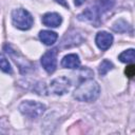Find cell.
<instances>
[{
  "instance_id": "obj_1",
  "label": "cell",
  "mask_w": 135,
  "mask_h": 135,
  "mask_svg": "<svg viewBox=\"0 0 135 135\" xmlns=\"http://www.w3.org/2000/svg\"><path fill=\"white\" fill-rule=\"evenodd\" d=\"M113 5L114 0H96V2L92 6H89L78 16V19L97 24L99 22V18L104 13L109 12L113 7Z\"/></svg>"
},
{
  "instance_id": "obj_2",
  "label": "cell",
  "mask_w": 135,
  "mask_h": 135,
  "mask_svg": "<svg viewBox=\"0 0 135 135\" xmlns=\"http://www.w3.org/2000/svg\"><path fill=\"white\" fill-rule=\"evenodd\" d=\"M100 94L99 84L93 79L83 80L74 91V97L79 101L92 102L98 98Z\"/></svg>"
},
{
  "instance_id": "obj_3",
  "label": "cell",
  "mask_w": 135,
  "mask_h": 135,
  "mask_svg": "<svg viewBox=\"0 0 135 135\" xmlns=\"http://www.w3.org/2000/svg\"><path fill=\"white\" fill-rule=\"evenodd\" d=\"M12 21L13 24L22 31L30 30L33 25L34 19L32 15L24 8H16L12 12Z\"/></svg>"
},
{
  "instance_id": "obj_4",
  "label": "cell",
  "mask_w": 135,
  "mask_h": 135,
  "mask_svg": "<svg viewBox=\"0 0 135 135\" xmlns=\"http://www.w3.org/2000/svg\"><path fill=\"white\" fill-rule=\"evenodd\" d=\"M19 111L26 117L28 118H38L40 117L44 111H45V105L42 104L41 102L38 101H33V100H25L22 101L19 105Z\"/></svg>"
},
{
  "instance_id": "obj_5",
  "label": "cell",
  "mask_w": 135,
  "mask_h": 135,
  "mask_svg": "<svg viewBox=\"0 0 135 135\" xmlns=\"http://www.w3.org/2000/svg\"><path fill=\"white\" fill-rule=\"evenodd\" d=\"M4 50L6 51V53L12 57V59L15 61V63L19 66V70L22 74L27 73L28 71H31L32 69V63L25 59V57H23L18 51H16L15 49H13L11 45H5Z\"/></svg>"
},
{
  "instance_id": "obj_6",
  "label": "cell",
  "mask_w": 135,
  "mask_h": 135,
  "mask_svg": "<svg viewBox=\"0 0 135 135\" xmlns=\"http://www.w3.org/2000/svg\"><path fill=\"white\" fill-rule=\"evenodd\" d=\"M70 86H71V81L66 77L60 76L51 81L50 91L55 95H63L70 90Z\"/></svg>"
},
{
  "instance_id": "obj_7",
  "label": "cell",
  "mask_w": 135,
  "mask_h": 135,
  "mask_svg": "<svg viewBox=\"0 0 135 135\" xmlns=\"http://www.w3.org/2000/svg\"><path fill=\"white\" fill-rule=\"evenodd\" d=\"M41 64L49 74H52L57 68V50L53 49L44 53L41 57Z\"/></svg>"
},
{
  "instance_id": "obj_8",
  "label": "cell",
  "mask_w": 135,
  "mask_h": 135,
  "mask_svg": "<svg viewBox=\"0 0 135 135\" xmlns=\"http://www.w3.org/2000/svg\"><path fill=\"white\" fill-rule=\"evenodd\" d=\"M95 42L101 51H107L113 43V36H112V34L104 32V31L99 32L96 35Z\"/></svg>"
},
{
  "instance_id": "obj_9",
  "label": "cell",
  "mask_w": 135,
  "mask_h": 135,
  "mask_svg": "<svg viewBox=\"0 0 135 135\" xmlns=\"http://www.w3.org/2000/svg\"><path fill=\"white\" fill-rule=\"evenodd\" d=\"M62 18L57 13H46L42 17V23L50 27H57L61 24Z\"/></svg>"
},
{
  "instance_id": "obj_10",
  "label": "cell",
  "mask_w": 135,
  "mask_h": 135,
  "mask_svg": "<svg viewBox=\"0 0 135 135\" xmlns=\"http://www.w3.org/2000/svg\"><path fill=\"white\" fill-rule=\"evenodd\" d=\"M61 65L65 69H77L80 65V59L76 54H69L61 60Z\"/></svg>"
},
{
  "instance_id": "obj_11",
  "label": "cell",
  "mask_w": 135,
  "mask_h": 135,
  "mask_svg": "<svg viewBox=\"0 0 135 135\" xmlns=\"http://www.w3.org/2000/svg\"><path fill=\"white\" fill-rule=\"evenodd\" d=\"M39 38L45 45H52L56 42V40L58 38V35L55 32L44 30V31H41L39 33Z\"/></svg>"
},
{
  "instance_id": "obj_12",
  "label": "cell",
  "mask_w": 135,
  "mask_h": 135,
  "mask_svg": "<svg viewBox=\"0 0 135 135\" xmlns=\"http://www.w3.org/2000/svg\"><path fill=\"white\" fill-rule=\"evenodd\" d=\"M118 59L121 62H124V63H131V62H133V60H134V50L133 49H129V50L122 52L119 55Z\"/></svg>"
},
{
  "instance_id": "obj_13",
  "label": "cell",
  "mask_w": 135,
  "mask_h": 135,
  "mask_svg": "<svg viewBox=\"0 0 135 135\" xmlns=\"http://www.w3.org/2000/svg\"><path fill=\"white\" fill-rule=\"evenodd\" d=\"M113 63L111 62V61H109V60H107V59H104L101 63H100V65H99V69H98V72H99V75H101V76H104L109 71H111L112 69H113Z\"/></svg>"
},
{
  "instance_id": "obj_14",
  "label": "cell",
  "mask_w": 135,
  "mask_h": 135,
  "mask_svg": "<svg viewBox=\"0 0 135 135\" xmlns=\"http://www.w3.org/2000/svg\"><path fill=\"white\" fill-rule=\"evenodd\" d=\"M0 70L3 71L4 73H12V68L11 64L8 62V60L6 59V57L2 54H0Z\"/></svg>"
},
{
  "instance_id": "obj_15",
  "label": "cell",
  "mask_w": 135,
  "mask_h": 135,
  "mask_svg": "<svg viewBox=\"0 0 135 135\" xmlns=\"http://www.w3.org/2000/svg\"><path fill=\"white\" fill-rule=\"evenodd\" d=\"M129 28V24L124 21V20H118L114 23L113 25V30L116 31V32H119V33H122V32H127Z\"/></svg>"
},
{
  "instance_id": "obj_16",
  "label": "cell",
  "mask_w": 135,
  "mask_h": 135,
  "mask_svg": "<svg viewBox=\"0 0 135 135\" xmlns=\"http://www.w3.org/2000/svg\"><path fill=\"white\" fill-rule=\"evenodd\" d=\"M124 73H126V75H127L129 78H132V77L134 76V74H135V66H134L133 64L129 65V66L126 69Z\"/></svg>"
},
{
  "instance_id": "obj_17",
  "label": "cell",
  "mask_w": 135,
  "mask_h": 135,
  "mask_svg": "<svg viewBox=\"0 0 135 135\" xmlns=\"http://www.w3.org/2000/svg\"><path fill=\"white\" fill-rule=\"evenodd\" d=\"M57 3H59L60 5H62V6H64V7H69V4H68V2H66V0H55Z\"/></svg>"
},
{
  "instance_id": "obj_18",
  "label": "cell",
  "mask_w": 135,
  "mask_h": 135,
  "mask_svg": "<svg viewBox=\"0 0 135 135\" xmlns=\"http://www.w3.org/2000/svg\"><path fill=\"white\" fill-rule=\"evenodd\" d=\"M84 1H85V0H74V3H75V5L79 6V5H81L82 3H84Z\"/></svg>"
}]
</instances>
